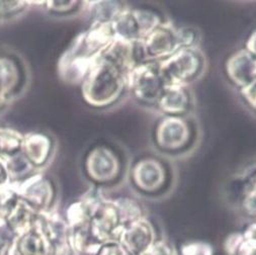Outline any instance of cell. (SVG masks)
Returning a JSON list of instances; mask_svg holds the SVG:
<instances>
[{
  "mask_svg": "<svg viewBox=\"0 0 256 255\" xmlns=\"http://www.w3.org/2000/svg\"><path fill=\"white\" fill-rule=\"evenodd\" d=\"M126 88L124 73L112 62L100 56L92 65L83 83V96L96 108L116 102Z\"/></svg>",
  "mask_w": 256,
  "mask_h": 255,
  "instance_id": "obj_1",
  "label": "cell"
},
{
  "mask_svg": "<svg viewBox=\"0 0 256 255\" xmlns=\"http://www.w3.org/2000/svg\"><path fill=\"white\" fill-rule=\"evenodd\" d=\"M157 63L160 76L166 86H186L198 79L206 67L204 57L194 47L180 48Z\"/></svg>",
  "mask_w": 256,
  "mask_h": 255,
  "instance_id": "obj_2",
  "label": "cell"
},
{
  "mask_svg": "<svg viewBox=\"0 0 256 255\" xmlns=\"http://www.w3.org/2000/svg\"><path fill=\"white\" fill-rule=\"evenodd\" d=\"M126 86L134 96L144 104L158 102L166 85L164 84L157 62H144L136 65L126 75Z\"/></svg>",
  "mask_w": 256,
  "mask_h": 255,
  "instance_id": "obj_3",
  "label": "cell"
},
{
  "mask_svg": "<svg viewBox=\"0 0 256 255\" xmlns=\"http://www.w3.org/2000/svg\"><path fill=\"white\" fill-rule=\"evenodd\" d=\"M160 24L154 14L137 10H122L112 22L116 38L131 42H141Z\"/></svg>",
  "mask_w": 256,
  "mask_h": 255,
  "instance_id": "obj_4",
  "label": "cell"
},
{
  "mask_svg": "<svg viewBox=\"0 0 256 255\" xmlns=\"http://www.w3.org/2000/svg\"><path fill=\"white\" fill-rule=\"evenodd\" d=\"M192 140V124L182 116H166L158 122L155 141L161 150L176 153L188 148Z\"/></svg>",
  "mask_w": 256,
  "mask_h": 255,
  "instance_id": "obj_5",
  "label": "cell"
},
{
  "mask_svg": "<svg viewBox=\"0 0 256 255\" xmlns=\"http://www.w3.org/2000/svg\"><path fill=\"white\" fill-rule=\"evenodd\" d=\"M144 62L164 60L182 48L180 30L168 24H160L141 42Z\"/></svg>",
  "mask_w": 256,
  "mask_h": 255,
  "instance_id": "obj_6",
  "label": "cell"
},
{
  "mask_svg": "<svg viewBox=\"0 0 256 255\" xmlns=\"http://www.w3.org/2000/svg\"><path fill=\"white\" fill-rule=\"evenodd\" d=\"M16 192L24 202L38 214L49 212L55 198V188L48 178L42 176H32L16 186Z\"/></svg>",
  "mask_w": 256,
  "mask_h": 255,
  "instance_id": "obj_7",
  "label": "cell"
},
{
  "mask_svg": "<svg viewBox=\"0 0 256 255\" xmlns=\"http://www.w3.org/2000/svg\"><path fill=\"white\" fill-rule=\"evenodd\" d=\"M86 172L92 180L98 184H108L120 176V163L118 156L108 147L94 148L88 156Z\"/></svg>",
  "mask_w": 256,
  "mask_h": 255,
  "instance_id": "obj_8",
  "label": "cell"
},
{
  "mask_svg": "<svg viewBox=\"0 0 256 255\" xmlns=\"http://www.w3.org/2000/svg\"><path fill=\"white\" fill-rule=\"evenodd\" d=\"M132 180L142 192H157L167 184V169L158 159L143 158L132 169Z\"/></svg>",
  "mask_w": 256,
  "mask_h": 255,
  "instance_id": "obj_9",
  "label": "cell"
},
{
  "mask_svg": "<svg viewBox=\"0 0 256 255\" xmlns=\"http://www.w3.org/2000/svg\"><path fill=\"white\" fill-rule=\"evenodd\" d=\"M20 62L10 56H0V108L14 96L24 83Z\"/></svg>",
  "mask_w": 256,
  "mask_h": 255,
  "instance_id": "obj_10",
  "label": "cell"
},
{
  "mask_svg": "<svg viewBox=\"0 0 256 255\" xmlns=\"http://www.w3.org/2000/svg\"><path fill=\"white\" fill-rule=\"evenodd\" d=\"M118 237L128 252L141 255L151 247L153 232L149 223L139 219L122 227Z\"/></svg>",
  "mask_w": 256,
  "mask_h": 255,
  "instance_id": "obj_11",
  "label": "cell"
},
{
  "mask_svg": "<svg viewBox=\"0 0 256 255\" xmlns=\"http://www.w3.org/2000/svg\"><path fill=\"white\" fill-rule=\"evenodd\" d=\"M227 73L241 88L248 86L256 81V56L247 49L237 52L227 63Z\"/></svg>",
  "mask_w": 256,
  "mask_h": 255,
  "instance_id": "obj_12",
  "label": "cell"
},
{
  "mask_svg": "<svg viewBox=\"0 0 256 255\" xmlns=\"http://www.w3.org/2000/svg\"><path fill=\"white\" fill-rule=\"evenodd\" d=\"M49 250L50 242L36 224L32 230L12 240L8 255H48Z\"/></svg>",
  "mask_w": 256,
  "mask_h": 255,
  "instance_id": "obj_13",
  "label": "cell"
},
{
  "mask_svg": "<svg viewBox=\"0 0 256 255\" xmlns=\"http://www.w3.org/2000/svg\"><path fill=\"white\" fill-rule=\"evenodd\" d=\"M158 108L166 116H184L192 108V96L186 86H165L158 102Z\"/></svg>",
  "mask_w": 256,
  "mask_h": 255,
  "instance_id": "obj_14",
  "label": "cell"
},
{
  "mask_svg": "<svg viewBox=\"0 0 256 255\" xmlns=\"http://www.w3.org/2000/svg\"><path fill=\"white\" fill-rule=\"evenodd\" d=\"M52 141L42 134H30L24 138L22 151L30 163L36 166L45 165L52 154Z\"/></svg>",
  "mask_w": 256,
  "mask_h": 255,
  "instance_id": "obj_15",
  "label": "cell"
},
{
  "mask_svg": "<svg viewBox=\"0 0 256 255\" xmlns=\"http://www.w3.org/2000/svg\"><path fill=\"white\" fill-rule=\"evenodd\" d=\"M24 138L20 133L0 128V159H8L22 151Z\"/></svg>",
  "mask_w": 256,
  "mask_h": 255,
  "instance_id": "obj_16",
  "label": "cell"
},
{
  "mask_svg": "<svg viewBox=\"0 0 256 255\" xmlns=\"http://www.w3.org/2000/svg\"><path fill=\"white\" fill-rule=\"evenodd\" d=\"M128 253L129 252L122 245L114 242V240L102 244L96 251V255H128Z\"/></svg>",
  "mask_w": 256,
  "mask_h": 255,
  "instance_id": "obj_17",
  "label": "cell"
},
{
  "mask_svg": "<svg viewBox=\"0 0 256 255\" xmlns=\"http://www.w3.org/2000/svg\"><path fill=\"white\" fill-rule=\"evenodd\" d=\"M26 4L24 2H0V18L10 16L22 10Z\"/></svg>",
  "mask_w": 256,
  "mask_h": 255,
  "instance_id": "obj_18",
  "label": "cell"
},
{
  "mask_svg": "<svg viewBox=\"0 0 256 255\" xmlns=\"http://www.w3.org/2000/svg\"><path fill=\"white\" fill-rule=\"evenodd\" d=\"M250 184H251L245 198V204L249 210L256 212V176Z\"/></svg>",
  "mask_w": 256,
  "mask_h": 255,
  "instance_id": "obj_19",
  "label": "cell"
},
{
  "mask_svg": "<svg viewBox=\"0 0 256 255\" xmlns=\"http://www.w3.org/2000/svg\"><path fill=\"white\" fill-rule=\"evenodd\" d=\"M241 92L248 104L256 110V81L248 85V86L241 88Z\"/></svg>",
  "mask_w": 256,
  "mask_h": 255,
  "instance_id": "obj_20",
  "label": "cell"
},
{
  "mask_svg": "<svg viewBox=\"0 0 256 255\" xmlns=\"http://www.w3.org/2000/svg\"><path fill=\"white\" fill-rule=\"evenodd\" d=\"M47 4L49 6V10H51V12H56L57 14L58 12L64 14L65 10L66 12H68L80 6L79 2H48Z\"/></svg>",
  "mask_w": 256,
  "mask_h": 255,
  "instance_id": "obj_21",
  "label": "cell"
},
{
  "mask_svg": "<svg viewBox=\"0 0 256 255\" xmlns=\"http://www.w3.org/2000/svg\"><path fill=\"white\" fill-rule=\"evenodd\" d=\"M10 180V176L8 174V170L6 168V162L2 159H0V188L8 184Z\"/></svg>",
  "mask_w": 256,
  "mask_h": 255,
  "instance_id": "obj_22",
  "label": "cell"
},
{
  "mask_svg": "<svg viewBox=\"0 0 256 255\" xmlns=\"http://www.w3.org/2000/svg\"><path fill=\"white\" fill-rule=\"evenodd\" d=\"M247 50L256 56V32L251 36L247 42Z\"/></svg>",
  "mask_w": 256,
  "mask_h": 255,
  "instance_id": "obj_23",
  "label": "cell"
},
{
  "mask_svg": "<svg viewBox=\"0 0 256 255\" xmlns=\"http://www.w3.org/2000/svg\"><path fill=\"white\" fill-rule=\"evenodd\" d=\"M4 245V242L2 239H0V253H2V250Z\"/></svg>",
  "mask_w": 256,
  "mask_h": 255,
  "instance_id": "obj_24",
  "label": "cell"
}]
</instances>
